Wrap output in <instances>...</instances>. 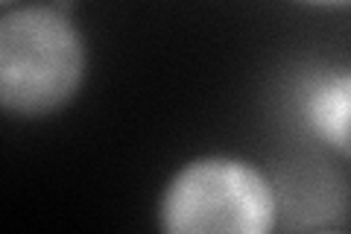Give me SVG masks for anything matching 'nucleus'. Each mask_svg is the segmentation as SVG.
<instances>
[{"label":"nucleus","mask_w":351,"mask_h":234,"mask_svg":"<svg viewBox=\"0 0 351 234\" xmlns=\"http://www.w3.org/2000/svg\"><path fill=\"white\" fill-rule=\"evenodd\" d=\"M88 80V41L73 12L53 0L15 3L0 15V106L6 115L53 117Z\"/></svg>","instance_id":"nucleus-1"},{"label":"nucleus","mask_w":351,"mask_h":234,"mask_svg":"<svg viewBox=\"0 0 351 234\" xmlns=\"http://www.w3.org/2000/svg\"><path fill=\"white\" fill-rule=\"evenodd\" d=\"M278 220L281 196L269 173L228 152L179 164L156 202V222L167 234H269Z\"/></svg>","instance_id":"nucleus-2"},{"label":"nucleus","mask_w":351,"mask_h":234,"mask_svg":"<svg viewBox=\"0 0 351 234\" xmlns=\"http://www.w3.org/2000/svg\"><path fill=\"white\" fill-rule=\"evenodd\" d=\"M302 117L322 147L351 161V65L331 68L304 88Z\"/></svg>","instance_id":"nucleus-3"},{"label":"nucleus","mask_w":351,"mask_h":234,"mask_svg":"<svg viewBox=\"0 0 351 234\" xmlns=\"http://www.w3.org/2000/svg\"><path fill=\"white\" fill-rule=\"evenodd\" d=\"M295 3H304L313 9H346L351 6V0H295Z\"/></svg>","instance_id":"nucleus-4"},{"label":"nucleus","mask_w":351,"mask_h":234,"mask_svg":"<svg viewBox=\"0 0 351 234\" xmlns=\"http://www.w3.org/2000/svg\"><path fill=\"white\" fill-rule=\"evenodd\" d=\"M15 3H24V0H0V6H3V9L6 6H15Z\"/></svg>","instance_id":"nucleus-5"}]
</instances>
